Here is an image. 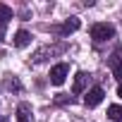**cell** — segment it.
Returning a JSON list of instances; mask_svg holds the SVG:
<instances>
[{"label":"cell","instance_id":"6da1fadb","mask_svg":"<svg viewBox=\"0 0 122 122\" xmlns=\"http://www.w3.org/2000/svg\"><path fill=\"white\" fill-rule=\"evenodd\" d=\"M115 36V26L112 24H105V22H101V24H93L91 26V38L93 41H108V38H112Z\"/></svg>","mask_w":122,"mask_h":122},{"label":"cell","instance_id":"7a4b0ae2","mask_svg":"<svg viewBox=\"0 0 122 122\" xmlns=\"http://www.w3.org/2000/svg\"><path fill=\"white\" fill-rule=\"evenodd\" d=\"M67 74H70V67H67L65 62H60V65H55V67L50 70V84H55V86H60V84H65Z\"/></svg>","mask_w":122,"mask_h":122},{"label":"cell","instance_id":"3957f363","mask_svg":"<svg viewBox=\"0 0 122 122\" xmlns=\"http://www.w3.org/2000/svg\"><path fill=\"white\" fill-rule=\"evenodd\" d=\"M103 96H105V91H103L101 86H93V89H89V91H86V96H84V103H86L89 108H96V105L103 101Z\"/></svg>","mask_w":122,"mask_h":122},{"label":"cell","instance_id":"277c9868","mask_svg":"<svg viewBox=\"0 0 122 122\" xmlns=\"http://www.w3.org/2000/svg\"><path fill=\"white\" fill-rule=\"evenodd\" d=\"M86 81H89L86 72H77V77H74V84H72V93H81V91L86 89Z\"/></svg>","mask_w":122,"mask_h":122},{"label":"cell","instance_id":"5b68a950","mask_svg":"<svg viewBox=\"0 0 122 122\" xmlns=\"http://www.w3.org/2000/svg\"><path fill=\"white\" fill-rule=\"evenodd\" d=\"M77 29H79V19H77V17H70L57 31H60V34H72V31H77Z\"/></svg>","mask_w":122,"mask_h":122},{"label":"cell","instance_id":"8992f818","mask_svg":"<svg viewBox=\"0 0 122 122\" xmlns=\"http://www.w3.org/2000/svg\"><path fill=\"white\" fill-rule=\"evenodd\" d=\"M29 41H31V36H29V31H24V29H19V31L15 34V46H17V48H24V46H29Z\"/></svg>","mask_w":122,"mask_h":122},{"label":"cell","instance_id":"52a82bcc","mask_svg":"<svg viewBox=\"0 0 122 122\" xmlns=\"http://www.w3.org/2000/svg\"><path fill=\"white\" fill-rule=\"evenodd\" d=\"M17 122H31V115H29V105L22 103L17 108Z\"/></svg>","mask_w":122,"mask_h":122},{"label":"cell","instance_id":"ba28073f","mask_svg":"<svg viewBox=\"0 0 122 122\" xmlns=\"http://www.w3.org/2000/svg\"><path fill=\"white\" fill-rule=\"evenodd\" d=\"M108 117L115 122H122V105H110L108 108Z\"/></svg>","mask_w":122,"mask_h":122},{"label":"cell","instance_id":"9c48e42d","mask_svg":"<svg viewBox=\"0 0 122 122\" xmlns=\"http://www.w3.org/2000/svg\"><path fill=\"white\" fill-rule=\"evenodd\" d=\"M7 19H12V7H7V5L0 3V24H5Z\"/></svg>","mask_w":122,"mask_h":122},{"label":"cell","instance_id":"30bf717a","mask_svg":"<svg viewBox=\"0 0 122 122\" xmlns=\"http://www.w3.org/2000/svg\"><path fill=\"white\" fill-rule=\"evenodd\" d=\"M112 74H115V79H120V84H122V60H112Z\"/></svg>","mask_w":122,"mask_h":122},{"label":"cell","instance_id":"8fae6325","mask_svg":"<svg viewBox=\"0 0 122 122\" xmlns=\"http://www.w3.org/2000/svg\"><path fill=\"white\" fill-rule=\"evenodd\" d=\"M5 36V24H0V38Z\"/></svg>","mask_w":122,"mask_h":122},{"label":"cell","instance_id":"7c38bea8","mask_svg":"<svg viewBox=\"0 0 122 122\" xmlns=\"http://www.w3.org/2000/svg\"><path fill=\"white\" fill-rule=\"evenodd\" d=\"M117 96H120V98H122V84H120V86H117Z\"/></svg>","mask_w":122,"mask_h":122},{"label":"cell","instance_id":"4fadbf2b","mask_svg":"<svg viewBox=\"0 0 122 122\" xmlns=\"http://www.w3.org/2000/svg\"><path fill=\"white\" fill-rule=\"evenodd\" d=\"M0 122H10V120H7V117H3V115H0Z\"/></svg>","mask_w":122,"mask_h":122}]
</instances>
